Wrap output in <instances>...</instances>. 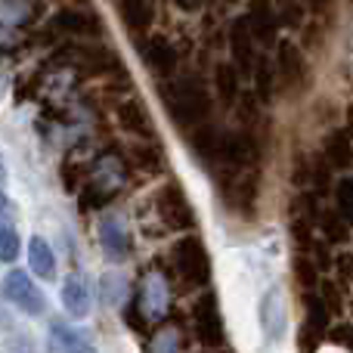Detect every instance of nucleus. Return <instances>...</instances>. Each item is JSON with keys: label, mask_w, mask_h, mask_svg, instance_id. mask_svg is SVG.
I'll return each mask as SVG.
<instances>
[{"label": "nucleus", "mask_w": 353, "mask_h": 353, "mask_svg": "<svg viewBox=\"0 0 353 353\" xmlns=\"http://www.w3.org/2000/svg\"><path fill=\"white\" fill-rule=\"evenodd\" d=\"M3 298L12 307H19L25 316H43L47 313V294L31 282L25 270H10L3 276Z\"/></svg>", "instance_id": "f257e3e1"}, {"label": "nucleus", "mask_w": 353, "mask_h": 353, "mask_svg": "<svg viewBox=\"0 0 353 353\" xmlns=\"http://www.w3.org/2000/svg\"><path fill=\"white\" fill-rule=\"evenodd\" d=\"M50 31H59L65 37H90L99 34V19L90 10H62L53 16Z\"/></svg>", "instance_id": "f03ea898"}, {"label": "nucleus", "mask_w": 353, "mask_h": 353, "mask_svg": "<svg viewBox=\"0 0 353 353\" xmlns=\"http://www.w3.org/2000/svg\"><path fill=\"white\" fill-rule=\"evenodd\" d=\"M205 105H208V99L199 84H183L180 90H176V97H171V109L176 118H183V124L199 121V118L205 115Z\"/></svg>", "instance_id": "7ed1b4c3"}, {"label": "nucleus", "mask_w": 353, "mask_h": 353, "mask_svg": "<svg viewBox=\"0 0 353 353\" xmlns=\"http://www.w3.org/2000/svg\"><path fill=\"white\" fill-rule=\"evenodd\" d=\"M99 242H103V251L112 261H124L130 251V236L118 217H105L103 223H99Z\"/></svg>", "instance_id": "20e7f679"}, {"label": "nucleus", "mask_w": 353, "mask_h": 353, "mask_svg": "<svg viewBox=\"0 0 353 353\" xmlns=\"http://www.w3.org/2000/svg\"><path fill=\"white\" fill-rule=\"evenodd\" d=\"M174 254H176V267H180V273L186 276V279H192V282L205 279L208 261H205V251H201V245L195 242V239H186V242H180Z\"/></svg>", "instance_id": "39448f33"}, {"label": "nucleus", "mask_w": 353, "mask_h": 353, "mask_svg": "<svg viewBox=\"0 0 353 353\" xmlns=\"http://www.w3.org/2000/svg\"><path fill=\"white\" fill-rule=\"evenodd\" d=\"M62 307L74 319H84L90 313V292H87L81 276H65V282H62Z\"/></svg>", "instance_id": "423d86ee"}, {"label": "nucleus", "mask_w": 353, "mask_h": 353, "mask_svg": "<svg viewBox=\"0 0 353 353\" xmlns=\"http://www.w3.org/2000/svg\"><path fill=\"white\" fill-rule=\"evenodd\" d=\"M28 267H31V273L41 276V279H53L56 254H53V248H50V242L43 236H31V242H28Z\"/></svg>", "instance_id": "0eeeda50"}, {"label": "nucleus", "mask_w": 353, "mask_h": 353, "mask_svg": "<svg viewBox=\"0 0 353 353\" xmlns=\"http://www.w3.org/2000/svg\"><path fill=\"white\" fill-rule=\"evenodd\" d=\"M121 19L130 31L143 34L155 19V3L152 0H121Z\"/></svg>", "instance_id": "6e6552de"}, {"label": "nucleus", "mask_w": 353, "mask_h": 353, "mask_svg": "<svg viewBox=\"0 0 353 353\" xmlns=\"http://www.w3.org/2000/svg\"><path fill=\"white\" fill-rule=\"evenodd\" d=\"M159 211L171 226L189 223V205H186V199H183V192L176 186H168L165 192L159 195Z\"/></svg>", "instance_id": "1a4fd4ad"}, {"label": "nucleus", "mask_w": 353, "mask_h": 353, "mask_svg": "<svg viewBox=\"0 0 353 353\" xmlns=\"http://www.w3.org/2000/svg\"><path fill=\"white\" fill-rule=\"evenodd\" d=\"M37 12V0H0V25H28Z\"/></svg>", "instance_id": "9d476101"}, {"label": "nucleus", "mask_w": 353, "mask_h": 353, "mask_svg": "<svg viewBox=\"0 0 353 353\" xmlns=\"http://www.w3.org/2000/svg\"><path fill=\"white\" fill-rule=\"evenodd\" d=\"M50 350H90V341L65 323L50 325Z\"/></svg>", "instance_id": "9b49d317"}, {"label": "nucleus", "mask_w": 353, "mask_h": 353, "mask_svg": "<svg viewBox=\"0 0 353 353\" xmlns=\"http://www.w3.org/2000/svg\"><path fill=\"white\" fill-rule=\"evenodd\" d=\"M118 124H121L128 134H143L146 137L149 130H152V124H149V115H146V109H143L140 103H121L118 105Z\"/></svg>", "instance_id": "f8f14e48"}, {"label": "nucleus", "mask_w": 353, "mask_h": 353, "mask_svg": "<svg viewBox=\"0 0 353 353\" xmlns=\"http://www.w3.org/2000/svg\"><path fill=\"white\" fill-rule=\"evenodd\" d=\"M143 56H146V62H149V68L152 72H159V74H168L174 68V50L168 47L165 41H152L146 50H143Z\"/></svg>", "instance_id": "ddd939ff"}, {"label": "nucleus", "mask_w": 353, "mask_h": 353, "mask_svg": "<svg viewBox=\"0 0 353 353\" xmlns=\"http://www.w3.org/2000/svg\"><path fill=\"white\" fill-rule=\"evenodd\" d=\"M22 251V242H19V232L10 230V226H0V263H12Z\"/></svg>", "instance_id": "4468645a"}, {"label": "nucleus", "mask_w": 353, "mask_h": 353, "mask_svg": "<svg viewBox=\"0 0 353 353\" xmlns=\"http://www.w3.org/2000/svg\"><path fill=\"white\" fill-rule=\"evenodd\" d=\"M3 174H6V171H3V159H0V180H3Z\"/></svg>", "instance_id": "2eb2a0df"}]
</instances>
